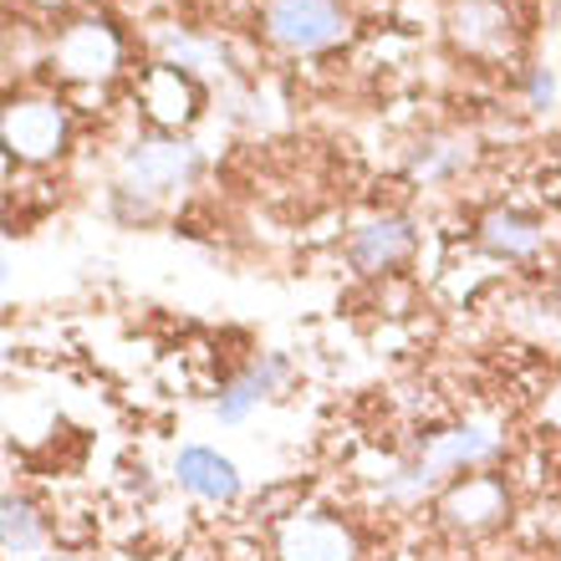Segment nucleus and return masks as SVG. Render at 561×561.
<instances>
[{
  "mask_svg": "<svg viewBox=\"0 0 561 561\" xmlns=\"http://www.w3.org/2000/svg\"><path fill=\"white\" fill-rule=\"evenodd\" d=\"M501 428L495 424H449L424 434L414 455L393 465V474H383L388 501H419V495H439L444 485H455L459 474L485 470L490 459L501 455Z\"/></svg>",
  "mask_w": 561,
  "mask_h": 561,
  "instance_id": "nucleus-1",
  "label": "nucleus"
},
{
  "mask_svg": "<svg viewBox=\"0 0 561 561\" xmlns=\"http://www.w3.org/2000/svg\"><path fill=\"white\" fill-rule=\"evenodd\" d=\"M46 541H51L46 516L26 501V495L11 490V495H5V516H0V551H5V561H46L51 557Z\"/></svg>",
  "mask_w": 561,
  "mask_h": 561,
  "instance_id": "nucleus-13",
  "label": "nucleus"
},
{
  "mask_svg": "<svg viewBox=\"0 0 561 561\" xmlns=\"http://www.w3.org/2000/svg\"><path fill=\"white\" fill-rule=\"evenodd\" d=\"M480 245L495 261H531L547 245V225L526 215V209H490L480 220Z\"/></svg>",
  "mask_w": 561,
  "mask_h": 561,
  "instance_id": "nucleus-12",
  "label": "nucleus"
},
{
  "mask_svg": "<svg viewBox=\"0 0 561 561\" xmlns=\"http://www.w3.org/2000/svg\"><path fill=\"white\" fill-rule=\"evenodd\" d=\"M199 169V153L184 138H144L123 153V194L138 199H163V194L184 190Z\"/></svg>",
  "mask_w": 561,
  "mask_h": 561,
  "instance_id": "nucleus-5",
  "label": "nucleus"
},
{
  "mask_svg": "<svg viewBox=\"0 0 561 561\" xmlns=\"http://www.w3.org/2000/svg\"><path fill=\"white\" fill-rule=\"evenodd\" d=\"M174 480L184 495H194V501H205V505H230V501H240V490H245L236 459L220 455V449H209V444H184V449H179Z\"/></svg>",
  "mask_w": 561,
  "mask_h": 561,
  "instance_id": "nucleus-9",
  "label": "nucleus"
},
{
  "mask_svg": "<svg viewBox=\"0 0 561 561\" xmlns=\"http://www.w3.org/2000/svg\"><path fill=\"white\" fill-rule=\"evenodd\" d=\"M57 61L67 77L98 82V77H107L123 61V46L103 21H77V26H67V36L57 42Z\"/></svg>",
  "mask_w": 561,
  "mask_h": 561,
  "instance_id": "nucleus-11",
  "label": "nucleus"
},
{
  "mask_svg": "<svg viewBox=\"0 0 561 561\" xmlns=\"http://www.w3.org/2000/svg\"><path fill=\"white\" fill-rule=\"evenodd\" d=\"M138 98H144V113L163 128H184V123L199 118V103H205V92L194 82L184 67L174 61H159V67H148L144 82H138Z\"/></svg>",
  "mask_w": 561,
  "mask_h": 561,
  "instance_id": "nucleus-10",
  "label": "nucleus"
},
{
  "mask_svg": "<svg viewBox=\"0 0 561 561\" xmlns=\"http://www.w3.org/2000/svg\"><path fill=\"white\" fill-rule=\"evenodd\" d=\"M5 148L15 159L46 163L67 148V113L57 103H11L5 107Z\"/></svg>",
  "mask_w": 561,
  "mask_h": 561,
  "instance_id": "nucleus-8",
  "label": "nucleus"
},
{
  "mask_svg": "<svg viewBox=\"0 0 561 561\" xmlns=\"http://www.w3.org/2000/svg\"><path fill=\"white\" fill-rule=\"evenodd\" d=\"M261 26L280 51L311 57V51H332V46L347 42L353 21L342 11V0H266Z\"/></svg>",
  "mask_w": 561,
  "mask_h": 561,
  "instance_id": "nucleus-2",
  "label": "nucleus"
},
{
  "mask_svg": "<svg viewBox=\"0 0 561 561\" xmlns=\"http://www.w3.org/2000/svg\"><path fill=\"white\" fill-rule=\"evenodd\" d=\"M434 516H439L444 531L455 536H485L511 520V485L490 470L459 474L455 485H444L434 495Z\"/></svg>",
  "mask_w": 561,
  "mask_h": 561,
  "instance_id": "nucleus-4",
  "label": "nucleus"
},
{
  "mask_svg": "<svg viewBox=\"0 0 561 561\" xmlns=\"http://www.w3.org/2000/svg\"><path fill=\"white\" fill-rule=\"evenodd\" d=\"M419 251V230L409 215H378V220L357 225L347 236V266L357 276H393L399 266H409Z\"/></svg>",
  "mask_w": 561,
  "mask_h": 561,
  "instance_id": "nucleus-6",
  "label": "nucleus"
},
{
  "mask_svg": "<svg viewBox=\"0 0 561 561\" xmlns=\"http://www.w3.org/2000/svg\"><path fill=\"white\" fill-rule=\"evenodd\" d=\"M291 383V363L280 353H261L255 363H245L240 373H230L215 393V419L220 424H245L266 399H276L280 388Z\"/></svg>",
  "mask_w": 561,
  "mask_h": 561,
  "instance_id": "nucleus-7",
  "label": "nucleus"
},
{
  "mask_svg": "<svg viewBox=\"0 0 561 561\" xmlns=\"http://www.w3.org/2000/svg\"><path fill=\"white\" fill-rule=\"evenodd\" d=\"M46 561H92V557H82V551H51Z\"/></svg>",
  "mask_w": 561,
  "mask_h": 561,
  "instance_id": "nucleus-16",
  "label": "nucleus"
},
{
  "mask_svg": "<svg viewBox=\"0 0 561 561\" xmlns=\"http://www.w3.org/2000/svg\"><path fill=\"white\" fill-rule=\"evenodd\" d=\"M465 159H470V148H459V144H428L424 153H419L414 174L419 179H444V174H455Z\"/></svg>",
  "mask_w": 561,
  "mask_h": 561,
  "instance_id": "nucleus-14",
  "label": "nucleus"
},
{
  "mask_svg": "<svg viewBox=\"0 0 561 561\" xmlns=\"http://www.w3.org/2000/svg\"><path fill=\"white\" fill-rule=\"evenodd\" d=\"M526 98H531V107H551L557 103V77H551L547 67H536L531 82H526Z\"/></svg>",
  "mask_w": 561,
  "mask_h": 561,
  "instance_id": "nucleus-15",
  "label": "nucleus"
},
{
  "mask_svg": "<svg viewBox=\"0 0 561 561\" xmlns=\"http://www.w3.org/2000/svg\"><path fill=\"white\" fill-rule=\"evenodd\" d=\"M271 557L276 561H357L363 541L332 511H286L271 531Z\"/></svg>",
  "mask_w": 561,
  "mask_h": 561,
  "instance_id": "nucleus-3",
  "label": "nucleus"
}]
</instances>
